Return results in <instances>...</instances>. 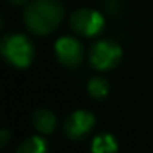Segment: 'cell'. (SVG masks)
Returning <instances> with one entry per match:
<instances>
[{"instance_id":"6da1fadb","label":"cell","mask_w":153,"mask_h":153,"mask_svg":"<svg viewBox=\"0 0 153 153\" xmlns=\"http://www.w3.org/2000/svg\"><path fill=\"white\" fill-rule=\"evenodd\" d=\"M64 6L59 0H31L25 4L22 19L27 30L36 36H48L61 24Z\"/></svg>"},{"instance_id":"7a4b0ae2","label":"cell","mask_w":153,"mask_h":153,"mask_svg":"<svg viewBox=\"0 0 153 153\" xmlns=\"http://www.w3.org/2000/svg\"><path fill=\"white\" fill-rule=\"evenodd\" d=\"M0 55L15 68H27L34 61L36 48L27 36L9 33L0 40Z\"/></svg>"},{"instance_id":"3957f363","label":"cell","mask_w":153,"mask_h":153,"mask_svg":"<svg viewBox=\"0 0 153 153\" xmlns=\"http://www.w3.org/2000/svg\"><path fill=\"white\" fill-rule=\"evenodd\" d=\"M89 64L98 71H108L122 61V48L110 39L95 42L89 49Z\"/></svg>"},{"instance_id":"277c9868","label":"cell","mask_w":153,"mask_h":153,"mask_svg":"<svg viewBox=\"0 0 153 153\" xmlns=\"http://www.w3.org/2000/svg\"><path fill=\"white\" fill-rule=\"evenodd\" d=\"M70 27L79 36L92 37L101 33V30L104 28V18L95 9L79 7L70 16Z\"/></svg>"},{"instance_id":"5b68a950","label":"cell","mask_w":153,"mask_h":153,"mask_svg":"<svg viewBox=\"0 0 153 153\" xmlns=\"http://www.w3.org/2000/svg\"><path fill=\"white\" fill-rule=\"evenodd\" d=\"M94 125H95V116L91 111L76 110L64 120L62 131L68 140L80 141L92 131Z\"/></svg>"},{"instance_id":"8992f818","label":"cell","mask_w":153,"mask_h":153,"mask_svg":"<svg viewBox=\"0 0 153 153\" xmlns=\"http://www.w3.org/2000/svg\"><path fill=\"white\" fill-rule=\"evenodd\" d=\"M53 51H55V56L59 61V64H62L67 68L79 67L85 56L83 45L71 36L59 37L55 43Z\"/></svg>"},{"instance_id":"52a82bcc","label":"cell","mask_w":153,"mask_h":153,"mask_svg":"<svg viewBox=\"0 0 153 153\" xmlns=\"http://www.w3.org/2000/svg\"><path fill=\"white\" fill-rule=\"evenodd\" d=\"M31 122H33V126L40 134H45V135L52 134L56 129V126H58V119H56L55 113L48 110V108L36 110L33 113V116H31Z\"/></svg>"},{"instance_id":"ba28073f","label":"cell","mask_w":153,"mask_h":153,"mask_svg":"<svg viewBox=\"0 0 153 153\" xmlns=\"http://www.w3.org/2000/svg\"><path fill=\"white\" fill-rule=\"evenodd\" d=\"M92 153H116L117 152V141L108 132L98 134L91 144Z\"/></svg>"},{"instance_id":"9c48e42d","label":"cell","mask_w":153,"mask_h":153,"mask_svg":"<svg viewBox=\"0 0 153 153\" xmlns=\"http://www.w3.org/2000/svg\"><path fill=\"white\" fill-rule=\"evenodd\" d=\"M88 94L91 98L101 101L104 98H107V95L110 94V83L105 77L102 76H95L88 82Z\"/></svg>"},{"instance_id":"30bf717a","label":"cell","mask_w":153,"mask_h":153,"mask_svg":"<svg viewBox=\"0 0 153 153\" xmlns=\"http://www.w3.org/2000/svg\"><path fill=\"white\" fill-rule=\"evenodd\" d=\"M46 152H48V143L43 138L37 137V135L25 138L18 146V149L15 150V153H46Z\"/></svg>"},{"instance_id":"8fae6325","label":"cell","mask_w":153,"mask_h":153,"mask_svg":"<svg viewBox=\"0 0 153 153\" xmlns=\"http://www.w3.org/2000/svg\"><path fill=\"white\" fill-rule=\"evenodd\" d=\"M9 140H10V132H9V129L1 128V129H0V149L4 147V146L9 143Z\"/></svg>"},{"instance_id":"7c38bea8","label":"cell","mask_w":153,"mask_h":153,"mask_svg":"<svg viewBox=\"0 0 153 153\" xmlns=\"http://www.w3.org/2000/svg\"><path fill=\"white\" fill-rule=\"evenodd\" d=\"M12 6H24L27 4V0H7Z\"/></svg>"},{"instance_id":"4fadbf2b","label":"cell","mask_w":153,"mask_h":153,"mask_svg":"<svg viewBox=\"0 0 153 153\" xmlns=\"http://www.w3.org/2000/svg\"><path fill=\"white\" fill-rule=\"evenodd\" d=\"M3 28V19H1V16H0V30Z\"/></svg>"}]
</instances>
